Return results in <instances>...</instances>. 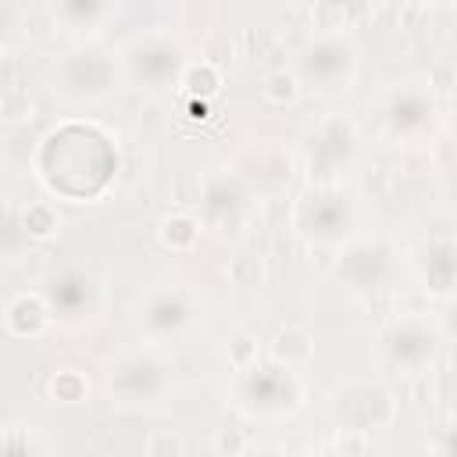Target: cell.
<instances>
[{
    "instance_id": "cell-25",
    "label": "cell",
    "mask_w": 457,
    "mask_h": 457,
    "mask_svg": "<svg viewBox=\"0 0 457 457\" xmlns=\"http://www.w3.org/2000/svg\"><path fill=\"white\" fill-rule=\"evenodd\" d=\"M261 93H264V100L268 104H275V107H282V104H293L296 96H300V82H296V75L293 71H271L268 79H264V86H261Z\"/></svg>"
},
{
    "instance_id": "cell-10",
    "label": "cell",
    "mask_w": 457,
    "mask_h": 457,
    "mask_svg": "<svg viewBox=\"0 0 457 457\" xmlns=\"http://www.w3.org/2000/svg\"><path fill=\"white\" fill-rule=\"evenodd\" d=\"M171 389H175L171 368H168L161 357L143 353V350L118 357L114 368H111V375H107V396H111V403L132 407V411H136V407H154V403H161Z\"/></svg>"
},
{
    "instance_id": "cell-20",
    "label": "cell",
    "mask_w": 457,
    "mask_h": 457,
    "mask_svg": "<svg viewBox=\"0 0 457 457\" xmlns=\"http://www.w3.org/2000/svg\"><path fill=\"white\" fill-rule=\"evenodd\" d=\"M311 11H314V21L321 25V32H346L353 29L357 21L368 18L371 11V0H311Z\"/></svg>"
},
{
    "instance_id": "cell-11",
    "label": "cell",
    "mask_w": 457,
    "mask_h": 457,
    "mask_svg": "<svg viewBox=\"0 0 457 457\" xmlns=\"http://www.w3.org/2000/svg\"><path fill=\"white\" fill-rule=\"evenodd\" d=\"M196 314H200V307H196L189 289H182V286H150L136 300L132 321H136L139 336H146L154 343H175L196 325Z\"/></svg>"
},
{
    "instance_id": "cell-14",
    "label": "cell",
    "mask_w": 457,
    "mask_h": 457,
    "mask_svg": "<svg viewBox=\"0 0 457 457\" xmlns=\"http://www.w3.org/2000/svg\"><path fill=\"white\" fill-rule=\"evenodd\" d=\"M439 328L425 318H400L378 339V357L396 375H425L439 357Z\"/></svg>"
},
{
    "instance_id": "cell-15",
    "label": "cell",
    "mask_w": 457,
    "mask_h": 457,
    "mask_svg": "<svg viewBox=\"0 0 457 457\" xmlns=\"http://www.w3.org/2000/svg\"><path fill=\"white\" fill-rule=\"evenodd\" d=\"M246 214H250V193H246L243 179H236L228 171H214L204 179L200 204H196V218L204 228L236 232V228H243Z\"/></svg>"
},
{
    "instance_id": "cell-24",
    "label": "cell",
    "mask_w": 457,
    "mask_h": 457,
    "mask_svg": "<svg viewBox=\"0 0 457 457\" xmlns=\"http://www.w3.org/2000/svg\"><path fill=\"white\" fill-rule=\"evenodd\" d=\"M29 450H50V443L39 436L36 425H7V428H0V453H29Z\"/></svg>"
},
{
    "instance_id": "cell-2",
    "label": "cell",
    "mask_w": 457,
    "mask_h": 457,
    "mask_svg": "<svg viewBox=\"0 0 457 457\" xmlns=\"http://www.w3.org/2000/svg\"><path fill=\"white\" fill-rule=\"evenodd\" d=\"M232 403L257 421H282L300 411L303 382L300 371L282 361H250L232 375Z\"/></svg>"
},
{
    "instance_id": "cell-5",
    "label": "cell",
    "mask_w": 457,
    "mask_h": 457,
    "mask_svg": "<svg viewBox=\"0 0 457 457\" xmlns=\"http://www.w3.org/2000/svg\"><path fill=\"white\" fill-rule=\"evenodd\" d=\"M118 61H121V75L129 86H136L150 96H161L179 86V79L189 64V54L175 36L146 32V36L129 39V46L118 54Z\"/></svg>"
},
{
    "instance_id": "cell-8",
    "label": "cell",
    "mask_w": 457,
    "mask_h": 457,
    "mask_svg": "<svg viewBox=\"0 0 457 457\" xmlns=\"http://www.w3.org/2000/svg\"><path fill=\"white\" fill-rule=\"evenodd\" d=\"M357 125L346 114H325L307 136H303V168L318 186H332L350 164L357 161Z\"/></svg>"
},
{
    "instance_id": "cell-21",
    "label": "cell",
    "mask_w": 457,
    "mask_h": 457,
    "mask_svg": "<svg viewBox=\"0 0 457 457\" xmlns=\"http://www.w3.org/2000/svg\"><path fill=\"white\" fill-rule=\"evenodd\" d=\"M200 232H204L200 218H196V214H186V211H171V214H164V218L157 221V239H161V246L171 250V253H189V250H196Z\"/></svg>"
},
{
    "instance_id": "cell-22",
    "label": "cell",
    "mask_w": 457,
    "mask_h": 457,
    "mask_svg": "<svg viewBox=\"0 0 457 457\" xmlns=\"http://www.w3.org/2000/svg\"><path fill=\"white\" fill-rule=\"evenodd\" d=\"M21 218H25V228L32 232L36 243L57 236V228H61L57 204H50V200H29V204H21Z\"/></svg>"
},
{
    "instance_id": "cell-26",
    "label": "cell",
    "mask_w": 457,
    "mask_h": 457,
    "mask_svg": "<svg viewBox=\"0 0 457 457\" xmlns=\"http://www.w3.org/2000/svg\"><path fill=\"white\" fill-rule=\"evenodd\" d=\"M14 32H18V7L11 0H0V54L14 39Z\"/></svg>"
},
{
    "instance_id": "cell-7",
    "label": "cell",
    "mask_w": 457,
    "mask_h": 457,
    "mask_svg": "<svg viewBox=\"0 0 457 457\" xmlns=\"http://www.w3.org/2000/svg\"><path fill=\"white\" fill-rule=\"evenodd\" d=\"M293 75L300 86H307L321 96L346 93L357 79V46L339 32H321L296 54Z\"/></svg>"
},
{
    "instance_id": "cell-19",
    "label": "cell",
    "mask_w": 457,
    "mask_h": 457,
    "mask_svg": "<svg viewBox=\"0 0 457 457\" xmlns=\"http://www.w3.org/2000/svg\"><path fill=\"white\" fill-rule=\"evenodd\" d=\"M32 246H36V239L25 228L21 204L4 200L0 204V261H21L32 253Z\"/></svg>"
},
{
    "instance_id": "cell-27",
    "label": "cell",
    "mask_w": 457,
    "mask_h": 457,
    "mask_svg": "<svg viewBox=\"0 0 457 457\" xmlns=\"http://www.w3.org/2000/svg\"><path fill=\"white\" fill-rule=\"evenodd\" d=\"M407 4H432V0H407Z\"/></svg>"
},
{
    "instance_id": "cell-13",
    "label": "cell",
    "mask_w": 457,
    "mask_h": 457,
    "mask_svg": "<svg viewBox=\"0 0 457 457\" xmlns=\"http://www.w3.org/2000/svg\"><path fill=\"white\" fill-rule=\"evenodd\" d=\"M39 296L50 307V318L61 325H82L93 321L100 314V282L79 268V264H64L43 275L39 282Z\"/></svg>"
},
{
    "instance_id": "cell-1",
    "label": "cell",
    "mask_w": 457,
    "mask_h": 457,
    "mask_svg": "<svg viewBox=\"0 0 457 457\" xmlns=\"http://www.w3.org/2000/svg\"><path fill=\"white\" fill-rule=\"evenodd\" d=\"M32 168L50 196L68 204H93L114 186L118 143L96 121L68 118L39 139Z\"/></svg>"
},
{
    "instance_id": "cell-18",
    "label": "cell",
    "mask_w": 457,
    "mask_h": 457,
    "mask_svg": "<svg viewBox=\"0 0 457 457\" xmlns=\"http://www.w3.org/2000/svg\"><path fill=\"white\" fill-rule=\"evenodd\" d=\"M50 307L43 303V296L39 293H18L11 303H7V311H4V325H7V332L11 336H18V339H36V336H43L46 328H50Z\"/></svg>"
},
{
    "instance_id": "cell-17",
    "label": "cell",
    "mask_w": 457,
    "mask_h": 457,
    "mask_svg": "<svg viewBox=\"0 0 457 457\" xmlns=\"http://www.w3.org/2000/svg\"><path fill=\"white\" fill-rule=\"evenodd\" d=\"M50 18L71 36H96L118 14V0H46Z\"/></svg>"
},
{
    "instance_id": "cell-9",
    "label": "cell",
    "mask_w": 457,
    "mask_h": 457,
    "mask_svg": "<svg viewBox=\"0 0 457 457\" xmlns=\"http://www.w3.org/2000/svg\"><path fill=\"white\" fill-rule=\"evenodd\" d=\"M328 414L339 425V432L371 436L375 428H386L396 418V400L375 378H346L332 389Z\"/></svg>"
},
{
    "instance_id": "cell-23",
    "label": "cell",
    "mask_w": 457,
    "mask_h": 457,
    "mask_svg": "<svg viewBox=\"0 0 457 457\" xmlns=\"http://www.w3.org/2000/svg\"><path fill=\"white\" fill-rule=\"evenodd\" d=\"M50 396H54V403H82L89 396V382L79 368H61L50 378Z\"/></svg>"
},
{
    "instance_id": "cell-3",
    "label": "cell",
    "mask_w": 457,
    "mask_h": 457,
    "mask_svg": "<svg viewBox=\"0 0 457 457\" xmlns=\"http://www.w3.org/2000/svg\"><path fill=\"white\" fill-rule=\"evenodd\" d=\"M336 282L357 296H375L396 286L403 275V257L386 236H350L339 243V253L332 261Z\"/></svg>"
},
{
    "instance_id": "cell-16",
    "label": "cell",
    "mask_w": 457,
    "mask_h": 457,
    "mask_svg": "<svg viewBox=\"0 0 457 457\" xmlns=\"http://www.w3.org/2000/svg\"><path fill=\"white\" fill-rule=\"evenodd\" d=\"M418 278H421L428 296H436V300H450L453 296V286H457V250H453L450 236L428 239V246L418 257Z\"/></svg>"
},
{
    "instance_id": "cell-4",
    "label": "cell",
    "mask_w": 457,
    "mask_h": 457,
    "mask_svg": "<svg viewBox=\"0 0 457 457\" xmlns=\"http://www.w3.org/2000/svg\"><path fill=\"white\" fill-rule=\"evenodd\" d=\"M125 75H121V61L118 54L104 50V46H75L68 50L57 68H54V89L68 100V104H107L118 89H121Z\"/></svg>"
},
{
    "instance_id": "cell-12",
    "label": "cell",
    "mask_w": 457,
    "mask_h": 457,
    "mask_svg": "<svg viewBox=\"0 0 457 457\" xmlns=\"http://www.w3.org/2000/svg\"><path fill=\"white\" fill-rule=\"evenodd\" d=\"M382 125H386L389 139H396V143H421V139H428L436 132V125H439V100H436L432 86L418 82V79L396 82L386 93Z\"/></svg>"
},
{
    "instance_id": "cell-6",
    "label": "cell",
    "mask_w": 457,
    "mask_h": 457,
    "mask_svg": "<svg viewBox=\"0 0 457 457\" xmlns=\"http://www.w3.org/2000/svg\"><path fill=\"white\" fill-rule=\"evenodd\" d=\"M293 228L314 246H339L357 236V204L336 186H314L293 204Z\"/></svg>"
}]
</instances>
